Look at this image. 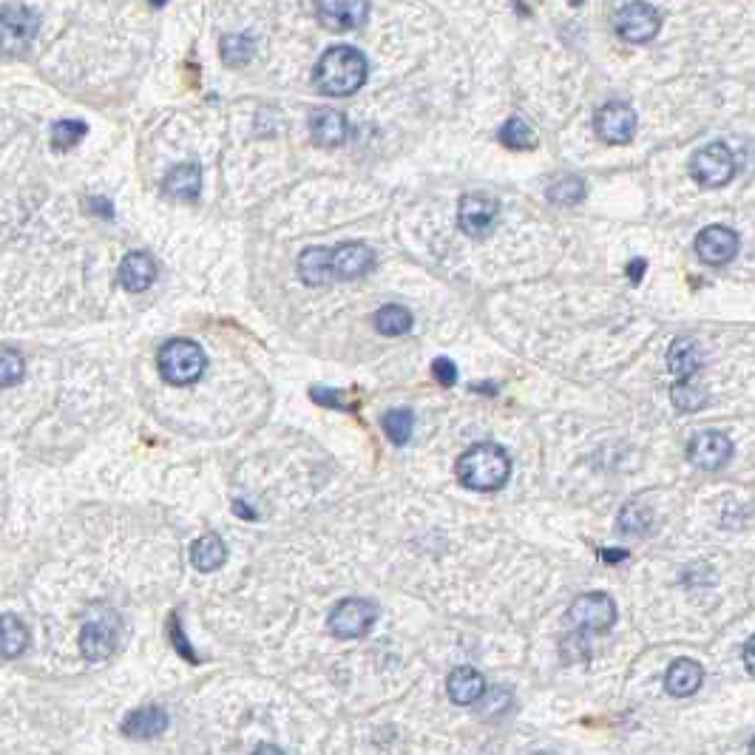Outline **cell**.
<instances>
[{"mask_svg":"<svg viewBox=\"0 0 755 755\" xmlns=\"http://www.w3.org/2000/svg\"><path fill=\"white\" fill-rule=\"evenodd\" d=\"M369 63L352 46H333L318 57L316 88L330 97H350L367 83Z\"/></svg>","mask_w":755,"mask_h":755,"instance_id":"6da1fadb","label":"cell"},{"mask_svg":"<svg viewBox=\"0 0 755 755\" xmlns=\"http://www.w3.org/2000/svg\"><path fill=\"white\" fill-rule=\"evenodd\" d=\"M511 457L497 443H477L457 460V480L472 492H497L509 483Z\"/></svg>","mask_w":755,"mask_h":755,"instance_id":"7a4b0ae2","label":"cell"},{"mask_svg":"<svg viewBox=\"0 0 755 755\" xmlns=\"http://www.w3.org/2000/svg\"><path fill=\"white\" fill-rule=\"evenodd\" d=\"M159 375L171 384V387H188L202 378V372L208 367V358L202 347L191 338H171L162 350H159Z\"/></svg>","mask_w":755,"mask_h":755,"instance_id":"3957f363","label":"cell"},{"mask_svg":"<svg viewBox=\"0 0 755 755\" xmlns=\"http://www.w3.org/2000/svg\"><path fill=\"white\" fill-rule=\"evenodd\" d=\"M690 176L702 188H721L736 176V157L724 142H710L690 159Z\"/></svg>","mask_w":755,"mask_h":755,"instance_id":"277c9868","label":"cell"},{"mask_svg":"<svg viewBox=\"0 0 755 755\" xmlns=\"http://www.w3.org/2000/svg\"><path fill=\"white\" fill-rule=\"evenodd\" d=\"M375 622H378V605L369 599H341L327 616L330 633L338 639H361L372 631Z\"/></svg>","mask_w":755,"mask_h":755,"instance_id":"5b68a950","label":"cell"},{"mask_svg":"<svg viewBox=\"0 0 755 755\" xmlns=\"http://www.w3.org/2000/svg\"><path fill=\"white\" fill-rule=\"evenodd\" d=\"M40 32V18L29 6H3L0 9V52L20 54L32 46V40Z\"/></svg>","mask_w":755,"mask_h":755,"instance_id":"8992f818","label":"cell"},{"mask_svg":"<svg viewBox=\"0 0 755 755\" xmlns=\"http://www.w3.org/2000/svg\"><path fill=\"white\" fill-rule=\"evenodd\" d=\"M568 622L577 631H591V633H605L614 628L616 622V605L608 594H582L571 602L568 608Z\"/></svg>","mask_w":755,"mask_h":755,"instance_id":"52a82bcc","label":"cell"},{"mask_svg":"<svg viewBox=\"0 0 755 755\" xmlns=\"http://www.w3.org/2000/svg\"><path fill=\"white\" fill-rule=\"evenodd\" d=\"M662 29V15L642 0H633L616 12V32L628 43H650Z\"/></svg>","mask_w":755,"mask_h":755,"instance_id":"ba28073f","label":"cell"},{"mask_svg":"<svg viewBox=\"0 0 755 755\" xmlns=\"http://www.w3.org/2000/svg\"><path fill=\"white\" fill-rule=\"evenodd\" d=\"M594 128H597L599 140L608 145H625L633 140L636 134V111L628 103H605L599 108L594 117Z\"/></svg>","mask_w":755,"mask_h":755,"instance_id":"9c48e42d","label":"cell"},{"mask_svg":"<svg viewBox=\"0 0 755 755\" xmlns=\"http://www.w3.org/2000/svg\"><path fill=\"white\" fill-rule=\"evenodd\" d=\"M497 213H500V205L494 196L486 194H466L460 199V208H457V225L466 236H486L489 230L494 228L497 222Z\"/></svg>","mask_w":755,"mask_h":755,"instance_id":"30bf717a","label":"cell"},{"mask_svg":"<svg viewBox=\"0 0 755 755\" xmlns=\"http://www.w3.org/2000/svg\"><path fill=\"white\" fill-rule=\"evenodd\" d=\"M117 648V616H94L80 631V650L88 662H103Z\"/></svg>","mask_w":755,"mask_h":755,"instance_id":"8fae6325","label":"cell"},{"mask_svg":"<svg viewBox=\"0 0 755 755\" xmlns=\"http://www.w3.org/2000/svg\"><path fill=\"white\" fill-rule=\"evenodd\" d=\"M687 457L690 463H696L699 469H721L730 457H733V440L724 432L704 429L687 443Z\"/></svg>","mask_w":755,"mask_h":755,"instance_id":"7c38bea8","label":"cell"},{"mask_svg":"<svg viewBox=\"0 0 755 755\" xmlns=\"http://www.w3.org/2000/svg\"><path fill=\"white\" fill-rule=\"evenodd\" d=\"M316 15L321 26L333 32L358 29L369 15L367 0H316Z\"/></svg>","mask_w":755,"mask_h":755,"instance_id":"4fadbf2b","label":"cell"},{"mask_svg":"<svg viewBox=\"0 0 755 755\" xmlns=\"http://www.w3.org/2000/svg\"><path fill=\"white\" fill-rule=\"evenodd\" d=\"M738 233L727 225H710L696 236V256L704 264H727L736 259Z\"/></svg>","mask_w":755,"mask_h":755,"instance_id":"5bb4252c","label":"cell"},{"mask_svg":"<svg viewBox=\"0 0 755 755\" xmlns=\"http://www.w3.org/2000/svg\"><path fill=\"white\" fill-rule=\"evenodd\" d=\"M375 264V253L372 247L364 242H344L333 250V276L335 279H361L367 276Z\"/></svg>","mask_w":755,"mask_h":755,"instance_id":"9a60e30c","label":"cell"},{"mask_svg":"<svg viewBox=\"0 0 755 755\" xmlns=\"http://www.w3.org/2000/svg\"><path fill=\"white\" fill-rule=\"evenodd\" d=\"M117 279H120V284H123L128 293H142V290H148V287L157 281V262H154V256L145 253V250L128 253L123 262H120Z\"/></svg>","mask_w":755,"mask_h":755,"instance_id":"2e32d148","label":"cell"},{"mask_svg":"<svg viewBox=\"0 0 755 755\" xmlns=\"http://www.w3.org/2000/svg\"><path fill=\"white\" fill-rule=\"evenodd\" d=\"M446 693L460 707L475 704L486 696V679L475 668H455L449 673V679H446Z\"/></svg>","mask_w":755,"mask_h":755,"instance_id":"e0dca14e","label":"cell"},{"mask_svg":"<svg viewBox=\"0 0 755 755\" xmlns=\"http://www.w3.org/2000/svg\"><path fill=\"white\" fill-rule=\"evenodd\" d=\"M165 730H168V713L157 704L137 707L123 719V733L128 738H157Z\"/></svg>","mask_w":755,"mask_h":755,"instance_id":"ac0fdd59","label":"cell"},{"mask_svg":"<svg viewBox=\"0 0 755 755\" xmlns=\"http://www.w3.org/2000/svg\"><path fill=\"white\" fill-rule=\"evenodd\" d=\"M162 191L171 196V199H179V202H194L199 191H202V168L196 162L176 165L165 176Z\"/></svg>","mask_w":755,"mask_h":755,"instance_id":"d6986e66","label":"cell"},{"mask_svg":"<svg viewBox=\"0 0 755 755\" xmlns=\"http://www.w3.org/2000/svg\"><path fill=\"white\" fill-rule=\"evenodd\" d=\"M310 134L318 145L335 148L347 140V117L335 108H316L310 114Z\"/></svg>","mask_w":755,"mask_h":755,"instance_id":"ffe728a7","label":"cell"},{"mask_svg":"<svg viewBox=\"0 0 755 755\" xmlns=\"http://www.w3.org/2000/svg\"><path fill=\"white\" fill-rule=\"evenodd\" d=\"M704 682V670L699 662H693V659H676L673 665L665 673V690H668L670 696H676V699H687V696H693Z\"/></svg>","mask_w":755,"mask_h":755,"instance_id":"44dd1931","label":"cell"},{"mask_svg":"<svg viewBox=\"0 0 755 755\" xmlns=\"http://www.w3.org/2000/svg\"><path fill=\"white\" fill-rule=\"evenodd\" d=\"M299 279L307 287H321V284L333 279V250L307 247L299 256Z\"/></svg>","mask_w":755,"mask_h":755,"instance_id":"7402d4cb","label":"cell"},{"mask_svg":"<svg viewBox=\"0 0 755 755\" xmlns=\"http://www.w3.org/2000/svg\"><path fill=\"white\" fill-rule=\"evenodd\" d=\"M668 367L676 378H693L702 367V347L693 338H676L668 350Z\"/></svg>","mask_w":755,"mask_h":755,"instance_id":"603a6c76","label":"cell"},{"mask_svg":"<svg viewBox=\"0 0 755 755\" xmlns=\"http://www.w3.org/2000/svg\"><path fill=\"white\" fill-rule=\"evenodd\" d=\"M225 560H228V548H225V540L219 534H205L191 545V562L202 574H211L216 568H222Z\"/></svg>","mask_w":755,"mask_h":755,"instance_id":"cb8c5ba5","label":"cell"},{"mask_svg":"<svg viewBox=\"0 0 755 755\" xmlns=\"http://www.w3.org/2000/svg\"><path fill=\"white\" fill-rule=\"evenodd\" d=\"M29 648V628L15 614H0V659H18Z\"/></svg>","mask_w":755,"mask_h":755,"instance_id":"d4e9b609","label":"cell"},{"mask_svg":"<svg viewBox=\"0 0 755 755\" xmlns=\"http://www.w3.org/2000/svg\"><path fill=\"white\" fill-rule=\"evenodd\" d=\"M375 330L381 335H406L412 330V313L401 304H387L375 313Z\"/></svg>","mask_w":755,"mask_h":755,"instance_id":"484cf974","label":"cell"},{"mask_svg":"<svg viewBox=\"0 0 755 755\" xmlns=\"http://www.w3.org/2000/svg\"><path fill=\"white\" fill-rule=\"evenodd\" d=\"M256 43L250 35H225L222 37V60L230 69H242L253 60Z\"/></svg>","mask_w":755,"mask_h":755,"instance_id":"4316f807","label":"cell"},{"mask_svg":"<svg viewBox=\"0 0 755 755\" xmlns=\"http://www.w3.org/2000/svg\"><path fill=\"white\" fill-rule=\"evenodd\" d=\"M500 142L506 148H511V151H528V148L537 145V134H534V128L526 120L511 117L509 123H503V128H500Z\"/></svg>","mask_w":755,"mask_h":755,"instance_id":"83f0119b","label":"cell"},{"mask_svg":"<svg viewBox=\"0 0 755 755\" xmlns=\"http://www.w3.org/2000/svg\"><path fill=\"white\" fill-rule=\"evenodd\" d=\"M412 429H415L412 409H392V412L384 415V432L395 446H404L406 440L412 438Z\"/></svg>","mask_w":755,"mask_h":755,"instance_id":"f1b7e54d","label":"cell"},{"mask_svg":"<svg viewBox=\"0 0 755 755\" xmlns=\"http://www.w3.org/2000/svg\"><path fill=\"white\" fill-rule=\"evenodd\" d=\"M670 401L679 412H696V409H702L707 404V395H704V389L699 384H693L690 378H682L670 392Z\"/></svg>","mask_w":755,"mask_h":755,"instance_id":"f546056e","label":"cell"},{"mask_svg":"<svg viewBox=\"0 0 755 755\" xmlns=\"http://www.w3.org/2000/svg\"><path fill=\"white\" fill-rule=\"evenodd\" d=\"M548 199L551 202H557V205H577L585 199V182H582L580 176H562L557 179L551 188H548Z\"/></svg>","mask_w":755,"mask_h":755,"instance_id":"4dcf8cb0","label":"cell"},{"mask_svg":"<svg viewBox=\"0 0 755 755\" xmlns=\"http://www.w3.org/2000/svg\"><path fill=\"white\" fill-rule=\"evenodd\" d=\"M88 134V125L83 120H60L52 125V145L57 151H69Z\"/></svg>","mask_w":755,"mask_h":755,"instance_id":"1f68e13d","label":"cell"},{"mask_svg":"<svg viewBox=\"0 0 755 755\" xmlns=\"http://www.w3.org/2000/svg\"><path fill=\"white\" fill-rule=\"evenodd\" d=\"M619 528L625 531V534H633V537H639V534H648L650 526H653V514H650L645 506H639V503H628L622 514H619Z\"/></svg>","mask_w":755,"mask_h":755,"instance_id":"d6a6232c","label":"cell"},{"mask_svg":"<svg viewBox=\"0 0 755 755\" xmlns=\"http://www.w3.org/2000/svg\"><path fill=\"white\" fill-rule=\"evenodd\" d=\"M26 364L20 358V352L15 350H0V389L18 387L23 381Z\"/></svg>","mask_w":755,"mask_h":755,"instance_id":"836d02e7","label":"cell"},{"mask_svg":"<svg viewBox=\"0 0 755 755\" xmlns=\"http://www.w3.org/2000/svg\"><path fill=\"white\" fill-rule=\"evenodd\" d=\"M432 372H435V381L440 387H455L457 384V367L455 361H449V358H438L432 364Z\"/></svg>","mask_w":755,"mask_h":755,"instance_id":"e575fe53","label":"cell"},{"mask_svg":"<svg viewBox=\"0 0 755 755\" xmlns=\"http://www.w3.org/2000/svg\"><path fill=\"white\" fill-rule=\"evenodd\" d=\"M168 633H171V642H174V648L188 659V662H199L196 659V653L194 648L188 645V639H185V633H182V628H179V619L176 616H171V625H168Z\"/></svg>","mask_w":755,"mask_h":755,"instance_id":"d590c367","label":"cell"},{"mask_svg":"<svg viewBox=\"0 0 755 755\" xmlns=\"http://www.w3.org/2000/svg\"><path fill=\"white\" fill-rule=\"evenodd\" d=\"M310 395H313V401H316V404H324V406H341V409H350V406H347V404H341V401H338V395H341V392H335V389L313 387V392H310Z\"/></svg>","mask_w":755,"mask_h":755,"instance_id":"8d00e7d4","label":"cell"},{"mask_svg":"<svg viewBox=\"0 0 755 755\" xmlns=\"http://www.w3.org/2000/svg\"><path fill=\"white\" fill-rule=\"evenodd\" d=\"M88 208L97 213V216H103V219H111V216H114V205H111L108 199H100V196H94V199L88 202Z\"/></svg>","mask_w":755,"mask_h":755,"instance_id":"74e56055","label":"cell"},{"mask_svg":"<svg viewBox=\"0 0 755 755\" xmlns=\"http://www.w3.org/2000/svg\"><path fill=\"white\" fill-rule=\"evenodd\" d=\"M645 270H648L645 259H636V262H631V267H628V273H631V281L642 279V273H645Z\"/></svg>","mask_w":755,"mask_h":755,"instance_id":"f35d334b","label":"cell"},{"mask_svg":"<svg viewBox=\"0 0 755 755\" xmlns=\"http://www.w3.org/2000/svg\"><path fill=\"white\" fill-rule=\"evenodd\" d=\"M753 639H747V645H744V665H747V670L753 673L755 670V662H753Z\"/></svg>","mask_w":755,"mask_h":755,"instance_id":"ab89813d","label":"cell"},{"mask_svg":"<svg viewBox=\"0 0 755 755\" xmlns=\"http://www.w3.org/2000/svg\"><path fill=\"white\" fill-rule=\"evenodd\" d=\"M602 560H605V562L625 560V551H616V548H605V551H602Z\"/></svg>","mask_w":755,"mask_h":755,"instance_id":"60d3db41","label":"cell"},{"mask_svg":"<svg viewBox=\"0 0 755 755\" xmlns=\"http://www.w3.org/2000/svg\"><path fill=\"white\" fill-rule=\"evenodd\" d=\"M168 0H151V6H165Z\"/></svg>","mask_w":755,"mask_h":755,"instance_id":"b9f144b4","label":"cell"},{"mask_svg":"<svg viewBox=\"0 0 755 755\" xmlns=\"http://www.w3.org/2000/svg\"><path fill=\"white\" fill-rule=\"evenodd\" d=\"M582 0H571V6H580Z\"/></svg>","mask_w":755,"mask_h":755,"instance_id":"7bdbcfd3","label":"cell"}]
</instances>
